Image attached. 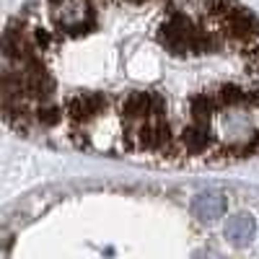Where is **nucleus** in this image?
<instances>
[{
  "label": "nucleus",
  "instance_id": "f257e3e1",
  "mask_svg": "<svg viewBox=\"0 0 259 259\" xmlns=\"http://www.w3.org/2000/svg\"><path fill=\"white\" fill-rule=\"evenodd\" d=\"M223 233H226V239L233 246H249L256 239V221H254V215H249V212L233 215V218H228Z\"/></svg>",
  "mask_w": 259,
  "mask_h": 259
},
{
  "label": "nucleus",
  "instance_id": "f03ea898",
  "mask_svg": "<svg viewBox=\"0 0 259 259\" xmlns=\"http://www.w3.org/2000/svg\"><path fill=\"white\" fill-rule=\"evenodd\" d=\"M189 207H192L194 218H200V221H218V218H223L228 202H226V197L221 192H200L197 197L192 200Z\"/></svg>",
  "mask_w": 259,
  "mask_h": 259
}]
</instances>
